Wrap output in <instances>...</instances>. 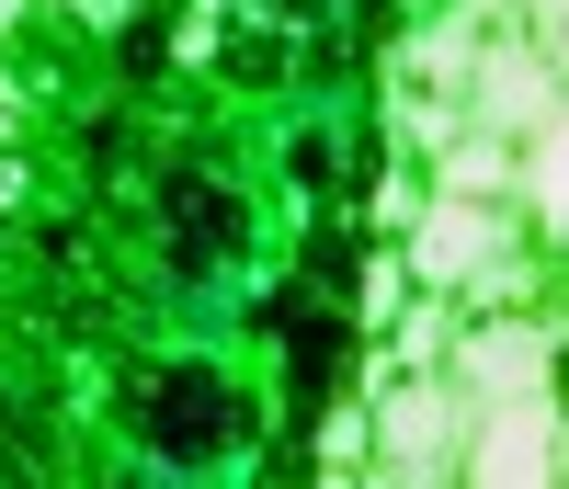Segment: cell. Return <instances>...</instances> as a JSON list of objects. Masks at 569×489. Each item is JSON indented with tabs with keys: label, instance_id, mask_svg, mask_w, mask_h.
Instances as JSON below:
<instances>
[{
	"label": "cell",
	"instance_id": "6da1fadb",
	"mask_svg": "<svg viewBox=\"0 0 569 489\" xmlns=\"http://www.w3.org/2000/svg\"><path fill=\"white\" fill-rule=\"evenodd\" d=\"M137 432H149L160 456H217L228 445V387L206 365H171L160 387H137Z\"/></svg>",
	"mask_w": 569,
	"mask_h": 489
},
{
	"label": "cell",
	"instance_id": "7a4b0ae2",
	"mask_svg": "<svg viewBox=\"0 0 569 489\" xmlns=\"http://www.w3.org/2000/svg\"><path fill=\"white\" fill-rule=\"evenodd\" d=\"M160 206H171V251H182V262H217V251H228V228H240V217H228V193L194 182V171H182Z\"/></svg>",
	"mask_w": 569,
	"mask_h": 489
}]
</instances>
